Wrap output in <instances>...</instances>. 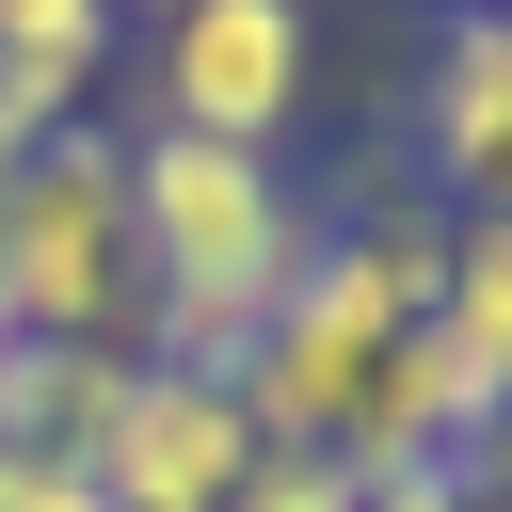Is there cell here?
I'll list each match as a JSON object with an SVG mask.
<instances>
[{"label":"cell","instance_id":"1","mask_svg":"<svg viewBox=\"0 0 512 512\" xmlns=\"http://www.w3.org/2000/svg\"><path fill=\"white\" fill-rule=\"evenodd\" d=\"M128 224H144V368H240L336 208H304V176L256 144L128 128Z\"/></svg>","mask_w":512,"mask_h":512},{"label":"cell","instance_id":"13","mask_svg":"<svg viewBox=\"0 0 512 512\" xmlns=\"http://www.w3.org/2000/svg\"><path fill=\"white\" fill-rule=\"evenodd\" d=\"M368 512H464V464H368Z\"/></svg>","mask_w":512,"mask_h":512},{"label":"cell","instance_id":"2","mask_svg":"<svg viewBox=\"0 0 512 512\" xmlns=\"http://www.w3.org/2000/svg\"><path fill=\"white\" fill-rule=\"evenodd\" d=\"M432 272H448V208H432V192L320 224V256L288 272V304H272V320H256V352L224 368V384H240V416H256V448H352V416H368L384 352L432 320Z\"/></svg>","mask_w":512,"mask_h":512},{"label":"cell","instance_id":"6","mask_svg":"<svg viewBox=\"0 0 512 512\" xmlns=\"http://www.w3.org/2000/svg\"><path fill=\"white\" fill-rule=\"evenodd\" d=\"M432 208H480V176L512 160V0H448L432 48H416V144Z\"/></svg>","mask_w":512,"mask_h":512},{"label":"cell","instance_id":"15","mask_svg":"<svg viewBox=\"0 0 512 512\" xmlns=\"http://www.w3.org/2000/svg\"><path fill=\"white\" fill-rule=\"evenodd\" d=\"M16 160H32V128H16V112H0V192H16Z\"/></svg>","mask_w":512,"mask_h":512},{"label":"cell","instance_id":"12","mask_svg":"<svg viewBox=\"0 0 512 512\" xmlns=\"http://www.w3.org/2000/svg\"><path fill=\"white\" fill-rule=\"evenodd\" d=\"M0 512H112V496H96V464H64V448H0Z\"/></svg>","mask_w":512,"mask_h":512},{"label":"cell","instance_id":"4","mask_svg":"<svg viewBox=\"0 0 512 512\" xmlns=\"http://www.w3.org/2000/svg\"><path fill=\"white\" fill-rule=\"evenodd\" d=\"M304 96H320V0H176L144 32V128L288 160Z\"/></svg>","mask_w":512,"mask_h":512},{"label":"cell","instance_id":"18","mask_svg":"<svg viewBox=\"0 0 512 512\" xmlns=\"http://www.w3.org/2000/svg\"><path fill=\"white\" fill-rule=\"evenodd\" d=\"M464 512H496V496H480V480H464Z\"/></svg>","mask_w":512,"mask_h":512},{"label":"cell","instance_id":"14","mask_svg":"<svg viewBox=\"0 0 512 512\" xmlns=\"http://www.w3.org/2000/svg\"><path fill=\"white\" fill-rule=\"evenodd\" d=\"M464 480H480V496H496V512H512V416H496V432H480V448H464Z\"/></svg>","mask_w":512,"mask_h":512},{"label":"cell","instance_id":"16","mask_svg":"<svg viewBox=\"0 0 512 512\" xmlns=\"http://www.w3.org/2000/svg\"><path fill=\"white\" fill-rule=\"evenodd\" d=\"M112 16H128V32H160V16H176V0H112Z\"/></svg>","mask_w":512,"mask_h":512},{"label":"cell","instance_id":"9","mask_svg":"<svg viewBox=\"0 0 512 512\" xmlns=\"http://www.w3.org/2000/svg\"><path fill=\"white\" fill-rule=\"evenodd\" d=\"M128 368H144V352H112V336H16V352H0V448H64V464H96Z\"/></svg>","mask_w":512,"mask_h":512},{"label":"cell","instance_id":"8","mask_svg":"<svg viewBox=\"0 0 512 512\" xmlns=\"http://www.w3.org/2000/svg\"><path fill=\"white\" fill-rule=\"evenodd\" d=\"M112 48H128V16L112 0H0V112L48 144V128H80L96 112V80H112Z\"/></svg>","mask_w":512,"mask_h":512},{"label":"cell","instance_id":"10","mask_svg":"<svg viewBox=\"0 0 512 512\" xmlns=\"http://www.w3.org/2000/svg\"><path fill=\"white\" fill-rule=\"evenodd\" d=\"M432 320L496 368V400H512V224L496 208H448V272H432Z\"/></svg>","mask_w":512,"mask_h":512},{"label":"cell","instance_id":"11","mask_svg":"<svg viewBox=\"0 0 512 512\" xmlns=\"http://www.w3.org/2000/svg\"><path fill=\"white\" fill-rule=\"evenodd\" d=\"M224 512H368V464L352 448H256Z\"/></svg>","mask_w":512,"mask_h":512},{"label":"cell","instance_id":"5","mask_svg":"<svg viewBox=\"0 0 512 512\" xmlns=\"http://www.w3.org/2000/svg\"><path fill=\"white\" fill-rule=\"evenodd\" d=\"M256 464V416L224 368H128L112 432H96V496L112 512H224Z\"/></svg>","mask_w":512,"mask_h":512},{"label":"cell","instance_id":"7","mask_svg":"<svg viewBox=\"0 0 512 512\" xmlns=\"http://www.w3.org/2000/svg\"><path fill=\"white\" fill-rule=\"evenodd\" d=\"M512 400H496V368L448 336V320H416L400 352H384V384H368V416H352V464H464L480 432H496Z\"/></svg>","mask_w":512,"mask_h":512},{"label":"cell","instance_id":"17","mask_svg":"<svg viewBox=\"0 0 512 512\" xmlns=\"http://www.w3.org/2000/svg\"><path fill=\"white\" fill-rule=\"evenodd\" d=\"M0 352H16V304H0Z\"/></svg>","mask_w":512,"mask_h":512},{"label":"cell","instance_id":"3","mask_svg":"<svg viewBox=\"0 0 512 512\" xmlns=\"http://www.w3.org/2000/svg\"><path fill=\"white\" fill-rule=\"evenodd\" d=\"M0 304L16 336H112L144 352V224H128V128H48L0 192Z\"/></svg>","mask_w":512,"mask_h":512}]
</instances>
